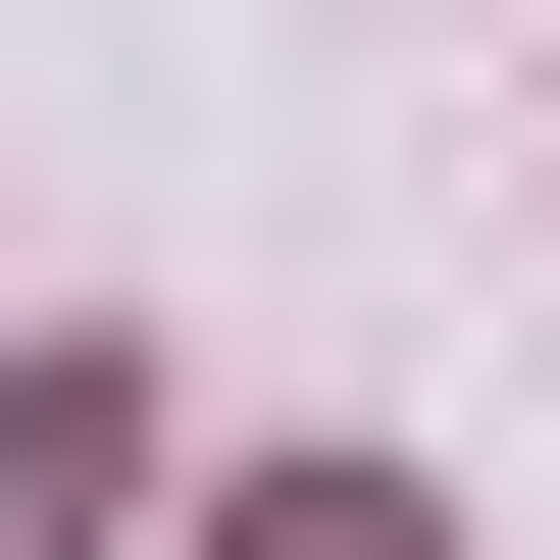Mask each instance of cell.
Returning a JSON list of instances; mask_svg holds the SVG:
<instances>
[{
  "label": "cell",
  "instance_id": "obj_1",
  "mask_svg": "<svg viewBox=\"0 0 560 560\" xmlns=\"http://www.w3.org/2000/svg\"><path fill=\"white\" fill-rule=\"evenodd\" d=\"M153 510V357H0V560H103Z\"/></svg>",
  "mask_w": 560,
  "mask_h": 560
},
{
  "label": "cell",
  "instance_id": "obj_2",
  "mask_svg": "<svg viewBox=\"0 0 560 560\" xmlns=\"http://www.w3.org/2000/svg\"><path fill=\"white\" fill-rule=\"evenodd\" d=\"M205 560H458V510H408V458H255V510H205Z\"/></svg>",
  "mask_w": 560,
  "mask_h": 560
}]
</instances>
